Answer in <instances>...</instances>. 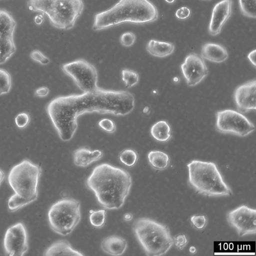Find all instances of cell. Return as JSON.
I'll return each instance as SVG.
<instances>
[{
	"mask_svg": "<svg viewBox=\"0 0 256 256\" xmlns=\"http://www.w3.org/2000/svg\"><path fill=\"white\" fill-rule=\"evenodd\" d=\"M134 107V98L129 92L98 88L80 94L57 96L48 102L46 110L60 138L68 142L76 132L80 114L96 112L124 116Z\"/></svg>",
	"mask_w": 256,
	"mask_h": 256,
	"instance_id": "1",
	"label": "cell"
},
{
	"mask_svg": "<svg viewBox=\"0 0 256 256\" xmlns=\"http://www.w3.org/2000/svg\"><path fill=\"white\" fill-rule=\"evenodd\" d=\"M132 184L131 176L126 170L106 163L96 166L86 182L98 203L110 210L123 206Z\"/></svg>",
	"mask_w": 256,
	"mask_h": 256,
	"instance_id": "2",
	"label": "cell"
},
{
	"mask_svg": "<svg viewBox=\"0 0 256 256\" xmlns=\"http://www.w3.org/2000/svg\"><path fill=\"white\" fill-rule=\"evenodd\" d=\"M158 16L156 7L149 0H119L95 14L92 28L100 30L124 22L148 24L156 20Z\"/></svg>",
	"mask_w": 256,
	"mask_h": 256,
	"instance_id": "3",
	"label": "cell"
},
{
	"mask_svg": "<svg viewBox=\"0 0 256 256\" xmlns=\"http://www.w3.org/2000/svg\"><path fill=\"white\" fill-rule=\"evenodd\" d=\"M41 168L28 160H24L10 170L8 180L14 194L8 200L10 210L15 211L36 200Z\"/></svg>",
	"mask_w": 256,
	"mask_h": 256,
	"instance_id": "4",
	"label": "cell"
},
{
	"mask_svg": "<svg viewBox=\"0 0 256 256\" xmlns=\"http://www.w3.org/2000/svg\"><path fill=\"white\" fill-rule=\"evenodd\" d=\"M187 167L188 183L199 194L208 196L232 194L231 189L224 180L215 163L192 160Z\"/></svg>",
	"mask_w": 256,
	"mask_h": 256,
	"instance_id": "5",
	"label": "cell"
},
{
	"mask_svg": "<svg viewBox=\"0 0 256 256\" xmlns=\"http://www.w3.org/2000/svg\"><path fill=\"white\" fill-rule=\"evenodd\" d=\"M28 9L46 14L50 24L61 30L72 28L82 14V0H28Z\"/></svg>",
	"mask_w": 256,
	"mask_h": 256,
	"instance_id": "6",
	"label": "cell"
},
{
	"mask_svg": "<svg viewBox=\"0 0 256 256\" xmlns=\"http://www.w3.org/2000/svg\"><path fill=\"white\" fill-rule=\"evenodd\" d=\"M132 228L137 239L148 256L164 254L174 244L168 228L150 218H139L134 222Z\"/></svg>",
	"mask_w": 256,
	"mask_h": 256,
	"instance_id": "7",
	"label": "cell"
},
{
	"mask_svg": "<svg viewBox=\"0 0 256 256\" xmlns=\"http://www.w3.org/2000/svg\"><path fill=\"white\" fill-rule=\"evenodd\" d=\"M80 203L71 198H65L54 203L48 212L51 228L62 236L70 234L80 220Z\"/></svg>",
	"mask_w": 256,
	"mask_h": 256,
	"instance_id": "8",
	"label": "cell"
},
{
	"mask_svg": "<svg viewBox=\"0 0 256 256\" xmlns=\"http://www.w3.org/2000/svg\"><path fill=\"white\" fill-rule=\"evenodd\" d=\"M63 72L71 77L83 92L94 90L97 85L98 72L95 66L84 59H78L62 66Z\"/></svg>",
	"mask_w": 256,
	"mask_h": 256,
	"instance_id": "9",
	"label": "cell"
},
{
	"mask_svg": "<svg viewBox=\"0 0 256 256\" xmlns=\"http://www.w3.org/2000/svg\"><path fill=\"white\" fill-rule=\"evenodd\" d=\"M216 130L222 134L245 136L255 130L254 124L241 112L226 109L216 112Z\"/></svg>",
	"mask_w": 256,
	"mask_h": 256,
	"instance_id": "10",
	"label": "cell"
},
{
	"mask_svg": "<svg viewBox=\"0 0 256 256\" xmlns=\"http://www.w3.org/2000/svg\"><path fill=\"white\" fill-rule=\"evenodd\" d=\"M16 26L11 14L0 10V64L5 62L16 50L14 41Z\"/></svg>",
	"mask_w": 256,
	"mask_h": 256,
	"instance_id": "11",
	"label": "cell"
},
{
	"mask_svg": "<svg viewBox=\"0 0 256 256\" xmlns=\"http://www.w3.org/2000/svg\"><path fill=\"white\" fill-rule=\"evenodd\" d=\"M229 224L242 236L256 232V210L246 206H242L227 214Z\"/></svg>",
	"mask_w": 256,
	"mask_h": 256,
	"instance_id": "12",
	"label": "cell"
},
{
	"mask_svg": "<svg viewBox=\"0 0 256 256\" xmlns=\"http://www.w3.org/2000/svg\"><path fill=\"white\" fill-rule=\"evenodd\" d=\"M4 247L6 254L23 256L28 250V233L24 224L18 222L6 230L4 238Z\"/></svg>",
	"mask_w": 256,
	"mask_h": 256,
	"instance_id": "13",
	"label": "cell"
},
{
	"mask_svg": "<svg viewBox=\"0 0 256 256\" xmlns=\"http://www.w3.org/2000/svg\"><path fill=\"white\" fill-rule=\"evenodd\" d=\"M182 74L189 86L200 83L208 74V71L204 58L196 53H190L180 65Z\"/></svg>",
	"mask_w": 256,
	"mask_h": 256,
	"instance_id": "14",
	"label": "cell"
},
{
	"mask_svg": "<svg viewBox=\"0 0 256 256\" xmlns=\"http://www.w3.org/2000/svg\"><path fill=\"white\" fill-rule=\"evenodd\" d=\"M234 98L236 108L241 113L256 109V80L243 84L235 90Z\"/></svg>",
	"mask_w": 256,
	"mask_h": 256,
	"instance_id": "15",
	"label": "cell"
},
{
	"mask_svg": "<svg viewBox=\"0 0 256 256\" xmlns=\"http://www.w3.org/2000/svg\"><path fill=\"white\" fill-rule=\"evenodd\" d=\"M232 0H222L214 7L208 31L212 36L218 34L232 12Z\"/></svg>",
	"mask_w": 256,
	"mask_h": 256,
	"instance_id": "16",
	"label": "cell"
},
{
	"mask_svg": "<svg viewBox=\"0 0 256 256\" xmlns=\"http://www.w3.org/2000/svg\"><path fill=\"white\" fill-rule=\"evenodd\" d=\"M201 56L209 61L220 63L225 61L228 58V53L226 48L221 44L207 42L202 47Z\"/></svg>",
	"mask_w": 256,
	"mask_h": 256,
	"instance_id": "17",
	"label": "cell"
},
{
	"mask_svg": "<svg viewBox=\"0 0 256 256\" xmlns=\"http://www.w3.org/2000/svg\"><path fill=\"white\" fill-rule=\"evenodd\" d=\"M101 247L106 254L113 256H119L124 252L127 248V242L122 237L111 236L103 240Z\"/></svg>",
	"mask_w": 256,
	"mask_h": 256,
	"instance_id": "18",
	"label": "cell"
},
{
	"mask_svg": "<svg viewBox=\"0 0 256 256\" xmlns=\"http://www.w3.org/2000/svg\"><path fill=\"white\" fill-rule=\"evenodd\" d=\"M102 153L100 150H90L84 147L76 150L74 152V164L78 166L86 167L92 162L99 160Z\"/></svg>",
	"mask_w": 256,
	"mask_h": 256,
	"instance_id": "19",
	"label": "cell"
},
{
	"mask_svg": "<svg viewBox=\"0 0 256 256\" xmlns=\"http://www.w3.org/2000/svg\"><path fill=\"white\" fill-rule=\"evenodd\" d=\"M44 256H78L84 254L72 248L66 240H58L51 244L45 251Z\"/></svg>",
	"mask_w": 256,
	"mask_h": 256,
	"instance_id": "20",
	"label": "cell"
},
{
	"mask_svg": "<svg viewBox=\"0 0 256 256\" xmlns=\"http://www.w3.org/2000/svg\"><path fill=\"white\" fill-rule=\"evenodd\" d=\"M146 49L153 56L164 58L174 52V46L172 42L150 40L146 44Z\"/></svg>",
	"mask_w": 256,
	"mask_h": 256,
	"instance_id": "21",
	"label": "cell"
},
{
	"mask_svg": "<svg viewBox=\"0 0 256 256\" xmlns=\"http://www.w3.org/2000/svg\"><path fill=\"white\" fill-rule=\"evenodd\" d=\"M150 134L156 140L165 142L168 140L171 137V128L167 122L160 120L152 126Z\"/></svg>",
	"mask_w": 256,
	"mask_h": 256,
	"instance_id": "22",
	"label": "cell"
},
{
	"mask_svg": "<svg viewBox=\"0 0 256 256\" xmlns=\"http://www.w3.org/2000/svg\"><path fill=\"white\" fill-rule=\"evenodd\" d=\"M148 158L150 166L154 168L162 170L168 166L170 158L164 152L159 150H152L148 152Z\"/></svg>",
	"mask_w": 256,
	"mask_h": 256,
	"instance_id": "23",
	"label": "cell"
},
{
	"mask_svg": "<svg viewBox=\"0 0 256 256\" xmlns=\"http://www.w3.org/2000/svg\"><path fill=\"white\" fill-rule=\"evenodd\" d=\"M242 14L246 17L256 18V0H238Z\"/></svg>",
	"mask_w": 256,
	"mask_h": 256,
	"instance_id": "24",
	"label": "cell"
},
{
	"mask_svg": "<svg viewBox=\"0 0 256 256\" xmlns=\"http://www.w3.org/2000/svg\"><path fill=\"white\" fill-rule=\"evenodd\" d=\"M122 81L125 83L126 88H129L138 83L139 75L134 70L124 68L122 70Z\"/></svg>",
	"mask_w": 256,
	"mask_h": 256,
	"instance_id": "25",
	"label": "cell"
},
{
	"mask_svg": "<svg viewBox=\"0 0 256 256\" xmlns=\"http://www.w3.org/2000/svg\"><path fill=\"white\" fill-rule=\"evenodd\" d=\"M120 162L128 166H132L138 160V154L135 150L132 149H126L119 154Z\"/></svg>",
	"mask_w": 256,
	"mask_h": 256,
	"instance_id": "26",
	"label": "cell"
},
{
	"mask_svg": "<svg viewBox=\"0 0 256 256\" xmlns=\"http://www.w3.org/2000/svg\"><path fill=\"white\" fill-rule=\"evenodd\" d=\"M12 86V78L10 74L0 68V94L9 92Z\"/></svg>",
	"mask_w": 256,
	"mask_h": 256,
	"instance_id": "27",
	"label": "cell"
},
{
	"mask_svg": "<svg viewBox=\"0 0 256 256\" xmlns=\"http://www.w3.org/2000/svg\"><path fill=\"white\" fill-rule=\"evenodd\" d=\"M90 224L96 228H100L104 224L106 219V210H100L93 211L90 216Z\"/></svg>",
	"mask_w": 256,
	"mask_h": 256,
	"instance_id": "28",
	"label": "cell"
},
{
	"mask_svg": "<svg viewBox=\"0 0 256 256\" xmlns=\"http://www.w3.org/2000/svg\"><path fill=\"white\" fill-rule=\"evenodd\" d=\"M15 124L20 128H26L30 122V116L26 112L19 113L15 118Z\"/></svg>",
	"mask_w": 256,
	"mask_h": 256,
	"instance_id": "29",
	"label": "cell"
},
{
	"mask_svg": "<svg viewBox=\"0 0 256 256\" xmlns=\"http://www.w3.org/2000/svg\"><path fill=\"white\" fill-rule=\"evenodd\" d=\"M136 39V36L133 32H128L120 36V42L124 46L129 47L134 44Z\"/></svg>",
	"mask_w": 256,
	"mask_h": 256,
	"instance_id": "30",
	"label": "cell"
},
{
	"mask_svg": "<svg viewBox=\"0 0 256 256\" xmlns=\"http://www.w3.org/2000/svg\"><path fill=\"white\" fill-rule=\"evenodd\" d=\"M98 124L101 128L108 133H113L116 129L114 122L109 118L102 119L98 122Z\"/></svg>",
	"mask_w": 256,
	"mask_h": 256,
	"instance_id": "31",
	"label": "cell"
},
{
	"mask_svg": "<svg viewBox=\"0 0 256 256\" xmlns=\"http://www.w3.org/2000/svg\"><path fill=\"white\" fill-rule=\"evenodd\" d=\"M30 58L42 64H47L50 62V59L38 50H34L30 54Z\"/></svg>",
	"mask_w": 256,
	"mask_h": 256,
	"instance_id": "32",
	"label": "cell"
},
{
	"mask_svg": "<svg viewBox=\"0 0 256 256\" xmlns=\"http://www.w3.org/2000/svg\"><path fill=\"white\" fill-rule=\"evenodd\" d=\"M194 226L198 229H202L206 225V220L204 215H194L190 218Z\"/></svg>",
	"mask_w": 256,
	"mask_h": 256,
	"instance_id": "33",
	"label": "cell"
},
{
	"mask_svg": "<svg viewBox=\"0 0 256 256\" xmlns=\"http://www.w3.org/2000/svg\"><path fill=\"white\" fill-rule=\"evenodd\" d=\"M191 10L187 6H182L178 9L176 12V16L179 20H186L188 18L190 15Z\"/></svg>",
	"mask_w": 256,
	"mask_h": 256,
	"instance_id": "34",
	"label": "cell"
},
{
	"mask_svg": "<svg viewBox=\"0 0 256 256\" xmlns=\"http://www.w3.org/2000/svg\"><path fill=\"white\" fill-rule=\"evenodd\" d=\"M187 242L188 240L186 236L182 234L176 236L173 239V242L175 246L179 250H182L186 245Z\"/></svg>",
	"mask_w": 256,
	"mask_h": 256,
	"instance_id": "35",
	"label": "cell"
},
{
	"mask_svg": "<svg viewBox=\"0 0 256 256\" xmlns=\"http://www.w3.org/2000/svg\"><path fill=\"white\" fill-rule=\"evenodd\" d=\"M49 88L46 86H42L36 90L34 94L36 96L44 97L48 94Z\"/></svg>",
	"mask_w": 256,
	"mask_h": 256,
	"instance_id": "36",
	"label": "cell"
},
{
	"mask_svg": "<svg viewBox=\"0 0 256 256\" xmlns=\"http://www.w3.org/2000/svg\"><path fill=\"white\" fill-rule=\"evenodd\" d=\"M256 50L251 51L248 55V58L254 67H256Z\"/></svg>",
	"mask_w": 256,
	"mask_h": 256,
	"instance_id": "37",
	"label": "cell"
},
{
	"mask_svg": "<svg viewBox=\"0 0 256 256\" xmlns=\"http://www.w3.org/2000/svg\"><path fill=\"white\" fill-rule=\"evenodd\" d=\"M42 16L40 15L36 16L34 18V22L36 24H40L42 22Z\"/></svg>",
	"mask_w": 256,
	"mask_h": 256,
	"instance_id": "38",
	"label": "cell"
},
{
	"mask_svg": "<svg viewBox=\"0 0 256 256\" xmlns=\"http://www.w3.org/2000/svg\"><path fill=\"white\" fill-rule=\"evenodd\" d=\"M4 178V172L0 169V184Z\"/></svg>",
	"mask_w": 256,
	"mask_h": 256,
	"instance_id": "39",
	"label": "cell"
},
{
	"mask_svg": "<svg viewBox=\"0 0 256 256\" xmlns=\"http://www.w3.org/2000/svg\"><path fill=\"white\" fill-rule=\"evenodd\" d=\"M189 251L192 254H194L196 252V248L194 246H192L189 248Z\"/></svg>",
	"mask_w": 256,
	"mask_h": 256,
	"instance_id": "40",
	"label": "cell"
},
{
	"mask_svg": "<svg viewBox=\"0 0 256 256\" xmlns=\"http://www.w3.org/2000/svg\"><path fill=\"white\" fill-rule=\"evenodd\" d=\"M132 217V216L130 214H126L125 216L126 219L128 220H130Z\"/></svg>",
	"mask_w": 256,
	"mask_h": 256,
	"instance_id": "41",
	"label": "cell"
},
{
	"mask_svg": "<svg viewBox=\"0 0 256 256\" xmlns=\"http://www.w3.org/2000/svg\"><path fill=\"white\" fill-rule=\"evenodd\" d=\"M165 1L168 4H172L176 1V0H165Z\"/></svg>",
	"mask_w": 256,
	"mask_h": 256,
	"instance_id": "42",
	"label": "cell"
}]
</instances>
